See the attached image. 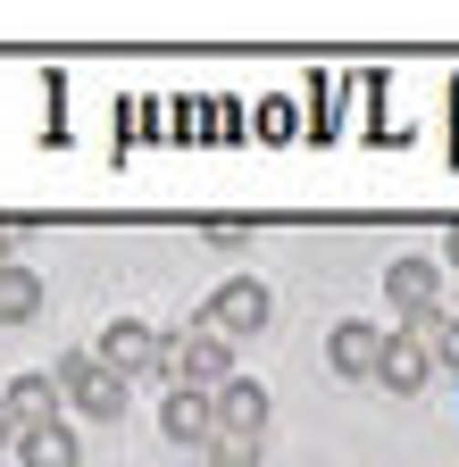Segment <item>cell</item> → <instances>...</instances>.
Segmentation results:
<instances>
[{
	"mask_svg": "<svg viewBox=\"0 0 459 467\" xmlns=\"http://www.w3.org/2000/svg\"><path fill=\"white\" fill-rule=\"evenodd\" d=\"M376 359H384V326H368V317L334 326V368L342 376H376Z\"/></svg>",
	"mask_w": 459,
	"mask_h": 467,
	"instance_id": "30bf717a",
	"label": "cell"
},
{
	"mask_svg": "<svg viewBox=\"0 0 459 467\" xmlns=\"http://www.w3.org/2000/svg\"><path fill=\"white\" fill-rule=\"evenodd\" d=\"M217 434H267V392L259 384H235V376H225V392H217Z\"/></svg>",
	"mask_w": 459,
	"mask_h": 467,
	"instance_id": "ba28073f",
	"label": "cell"
},
{
	"mask_svg": "<svg viewBox=\"0 0 459 467\" xmlns=\"http://www.w3.org/2000/svg\"><path fill=\"white\" fill-rule=\"evenodd\" d=\"M9 234H17V225H0V243H9ZM0 267H9V251H0Z\"/></svg>",
	"mask_w": 459,
	"mask_h": 467,
	"instance_id": "2e32d148",
	"label": "cell"
},
{
	"mask_svg": "<svg viewBox=\"0 0 459 467\" xmlns=\"http://www.w3.org/2000/svg\"><path fill=\"white\" fill-rule=\"evenodd\" d=\"M92 359H100L109 376H142V368H159V334H151L142 317H118V326L100 334V350H92Z\"/></svg>",
	"mask_w": 459,
	"mask_h": 467,
	"instance_id": "277c9868",
	"label": "cell"
},
{
	"mask_svg": "<svg viewBox=\"0 0 459 467\" xmlns=\"http://www.w3.org/2000/svg\"><path fill=\"white\" fill-rule=\"evenodd\" d=\"M384 301L410 317V326H418V317H434V259H401V267L384 275Z\"/></svg>",
	"mask_w": 459,
	"mask_h": 467,
	"instance_id": "8992f818",
	"label": "cell"
},
{
	"mask_svg": "<svg viewBox=\"0 0 459 467\" xmlns=\"http://www.w3.org/2000/svg\"><path fill=\"white\" fill-rule=\"evenodd\" d=\"M26 467H76V434L68 426H42V434H17Z\"/></svg>",
	"mask_w": 459,
	"mask_h": 467,
	"instance_id": "7c38bea8",
	"label": "cell"
},
{
	"mask_svg": "<svg viewBox=\"0 0 459 467\" xmlns=\"http://www.w3.org/2000/svg\"><path fill=\"white\" fill-rule=\"evenodd\" d=\"M259 326H267V284H259V275L217 284V301H209V334H217V342H235V334H259Z\"/></svg>",
	"mask_w": 459,
	"mask_h": 467,
	"instance_id": "3957f363",
	"label": "cell"
},
{
	"mask_svg": "<svg viewBox=\"0 0 459 467\" xmlns=\"http://www.w3.org/2000/svg\"><path fill=\"white\" fill-rule=\"evenodd\" d=\"M451 267H459V225H451Z\"/></svg>",
	"mask_w": 459,
	"mask_h": 467,
	"instance_id": "e0dca14e",
	"label": "cell"
},
{
	"mask_svg": "<svg viewBox=\"0 0 459 467\" xmlns=\"http://www.w3.org/2000/svg\"><path fill=\"white\" fill-rule=\"evenodd\" d=\"M34 309H42V275L9 259V267H0V326H17V317H34Z\"/></svg>",
	"mask_w": 459,
	"mask_h": 467,
	"instance_id": "8fae6325",
	"label": "cell"
},
{
	"mask_svg": "<svg viewBox=\"0 0 459 467\" xmlns=\"http://www.w3.org/2000/svg\"><path fill=\"white\" fill-rule=\"evenodd\" d=\"M159 426L176 434V442H217V392L167 384V400H159Z\"/></svg>",
	"mask_w": 459,
	"mask_h": 467,
	"instance_id": "5b68a950",
	"label": "cell"
},
{
	"mask_svg": "<svg viewBox=\"0 0 459 467\" xmlns=\"http://www.w3.org/2000/svg\"><path fill=\"white\" fill-rule=\"evenodd\" d=\"M0 442H17V418H9V400H0Z\"/></svg>",
	"mask_w": 459,
	"mask_h": 467,
	"instance_id": "9a60e30c",
	"label": "cell"
},
{
	"mask_svg": "<svg viewBox=\"0 0 459 467\" xmlns=\"http://www.w3.org/2000/svg\"><path fill=\"white\" fill-rule=\"evenodd\" d=\"M410 334L426 342V359H443V368H459V317H451V309H434V317H418Z\"/></svg>",
	"mask_w": 459,
	"mask_h": 467,
	"instance_id": "4fadbf2b",
	"label": "cell"
},
{
	"mask_svg": "<svg viewBox=\"0 0 459 467\" xmlns=\"http://www.w3.org/2000/svg\"><path fill=\"white\" fill-rule=\"evenodd\" d=\"M59 384H68V400L84 409V418H126V376H109L92 350H68V359H59Z\"/></svg>",
	"mask_w": 459,
	"mask_h": 467,
	"instance_id": "7a4b0ae2",
	"label": "cell"
},
{
	"mask_svg": "<svg viewBox=\"0 0 459 467\" xmlns=\"http://www.w3.org/2000/svg\"><path fill=\"white\" fill-rule=\"evenodd\" d=\"M259 459H267V451H259L251 434H217V442H209V467H259Z\"/></svg>",
	"mask_w": 459,
	"mask_h": 467,
	"instance_id": "5bb4252c",
	"label": "cell"
},
{
	"mask_svg": "<svg viewBox=\"0 0 459 467\" xmlns=\"http://www.w3.org/2000/svg\"><path fill=\"white\" fill-rule=\"evenodd\" d=\"M0 400H9L17 434H42V426H59V418H50V409H59V384H50V376H17V384L0 392Z\"/></svg>",
	"mask_w": 459,
	"mask_h": 467,
	"instance_id": "9c48e42d",
	"label": "cell"
},
{
	"mask_svg": "<svg viewBox=\"0 0 459 467\" xmlns=\"http://www.w3.org/2000/svg\"><path fill=\"white\" fill-rule=\"evenodd\" d=\"M426 368H434V359H426L418 334H384V359H376V384H384V392H418Z\"/></svg>",
	"mask_w": 459,
	"mask_h": 467,
	"instance_id": "52a82bcc",
	"label": "cell"
},
{
	"mask_svg": "<svg viewBox=\"0 0 459 467\" xmlns=\"http://www.w3.org/2000/svg\"><path fill=\"white\" fill-rule=\"evenodd\" d=\"M159 376L167 384H193V392H225V342L209 326H184L159 342Z\"/></svg>",
	"mask_w": 459,
	"mask_h": 467,
	"instance_id": "6da1fadb",
	"label": "cell"
}]
</instances>
